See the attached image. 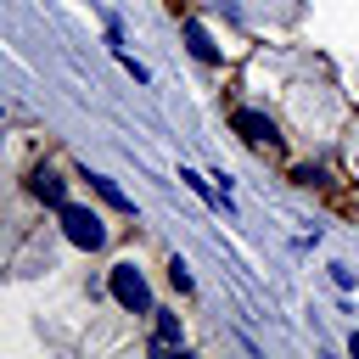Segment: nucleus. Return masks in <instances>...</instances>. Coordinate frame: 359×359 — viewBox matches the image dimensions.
<instances>
[{"label":"nucleus","instance_id":"obj_1","mask_svg":"<svg viewBox=\"0 0 359 359\" xmlns=\"http://www.w3.org/2000/svg\"><path fill=\"white\" fill-rule=\"evenodd\" d=\"M56 219H62V236H67L73 247H84V252H101V247H107V224H101L90 208L62 202V208H56Z\"/></svg>","mask_w":359,"mask_h":359},{"label":"nucleus","instance_id":"obj_2","mask_svg":"<svg viewBox=\"0 0 359 359\" xmlns=\"http://www.w3.org/2000/svg\"><path fill=\"white\" fill-rule=\"evenodd\" d=\"M107 286H112L118 309H129V314H151V286H146V275H140L135 264H112Z\"/></svg>","mask_w":359,"mask_h":359},{"label":"nucleus","instance_id":"obj_3","mask_svg":"<svg viewBox=\"0 0 359 359\" xmlns=\"http://www.w3.org/2000/svg\"><path fill=\"white\" fill-rule=\"evenodd\" d=\"M230 129H236L241 140H252V146H275V140H280V135H275V118H264V112H252V107L230 112Z\"/></svg>","mask_w":359,"mask_h":359},{"label":"nucleus","instance_id":"obj_4","mask_svg":"<svg viewBox=\"0 0 359 359\" xmlns=\"http://www.w3.org/2000/svg\"><path fill=\"white\" fill-rule=\"evenodd\" d=\"M180 39H185V50H191L196 62H219V45H213V34H208L196 17H185V22H180Z\"/></svg>","mask_w":359,"mask_h":359},{"label":"nucleus","instance_id":"obj_5","mask_svg":"<svg viewBox=\"0 0 359 359\" xmlns=\"http://www.w3.org/2000/svg\"><path fill=\"white\" fill-rule=\"evenodd\" d=\"M28 191H34L39 202H50V208H62V202H67V185H62L50 168H34V174H28Z\"/></svg>","mask_w":359,"mask_h":359},{"label":"nucleus","instance_id":"obj_6","mask_svg":"<svg viewBox=\"0 0 359 359\" xmlns=\"http://www.w3.org/2000/svg\"><path fill=\"white\" fill-rule=\"evenodd\" d=\"M151 348L163 353V348H185V337H180V320L174 314H157L151 309Z\"/></svg>","mask_w":359,"mask_h":359},{"label":"nucleus","instance_id":"obj_7","mask_svg":"<svg viewBox=\"0 0 359 359\" xmlns=\"http://www.w3.org/2000/svg\"><path fill=\"white\" fill-rule=\"evenodd\" d=\"M90 191H95L101 202H112V208H129V196H123V191H118V185H112L107 174H90Z\"/></svg>","mask_w":359,"mask_h":359},{"label":"nucleus","instance_id":"obj_8","mask_svg":"<svg viewBox=\"0 0 359 359\" xmlns=\"http://www.w3.org/2000/svg\"><path fill=\"white\" fill-rule=\"evenodd\" d=\"M168 280H174V286H180V292H191V275H185V264H180V258H174V264H168Z\"/></svg>","mask_w":359,"mask_h":359},{"label":"nucleus","instance_id":"obj_9","mask_svg":"<svg viewBox=\"0 0 359 359\" xmlns=\"http://www.w3.org/2000/svg\"><path fill=\"white\" fill-rule=\"evenodd\" d=\"M348 353H353V359H359V331H353V337H348Z\"/></svg>","mask_w":359,"mask_h":359}]
</instances>
